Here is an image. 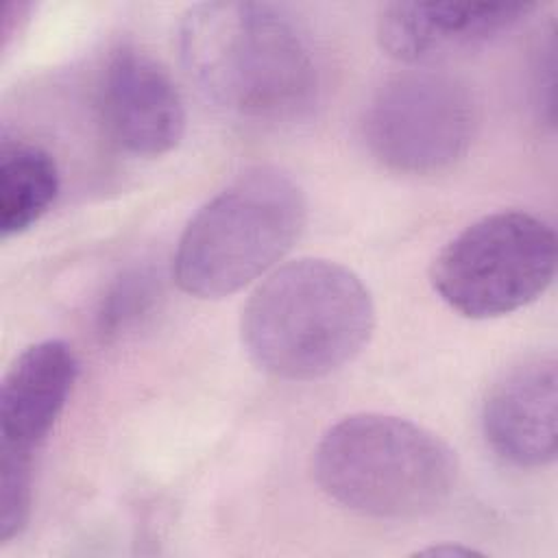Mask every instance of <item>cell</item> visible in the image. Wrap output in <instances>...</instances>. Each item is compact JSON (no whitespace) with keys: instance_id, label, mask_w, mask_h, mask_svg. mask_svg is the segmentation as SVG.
Listing matches in <instances>:
<instances>
[{"instance_id":"1","label":"cell","mask_w":558,"mask_h":558,"mask_svg":"<svg viewBox=\"0 0 558 558\" xmlns=\"http://www.w3.org/2000/svg\"><path fill=\"white\" fill-rule=\"evenodd\" d=\"M181 57L198 87L248 120H290L318 92L314 52L299 26L264 2H203L179 26Z\"/></svg>"},{"instance_id":"2","label":"cell","mask_w":558,"mask_h":558,"mask_svg":"<svg viewBox=\"0 0 558 558\" xmlns=\"http://www.w3.org/2000/svg\"><path fill=\"white\" fill-rule=\"evenodd\" d=\"M373 325L371 292L353 270L327 259H296L248 296L240 331L264 373L307 381L351 362Z\"/></svg>"},{"instance_id":"3","label":"cell","mask_w":558,"mask_h":558,"mask_svg":"<svg viewBox=\"0 0 558 558\" xmlns=\"http://www.w3.org/2000/svg\"><path fill=\"white\" fill-rule=\"evenodd\" d=\"M320 488L340 506L408 519L442 506L453 493L458 462L429 429L390 414H353L320 438L314 453Z\"/></svg>"},{"instance_id":"4","label":"cell","mask_w":558,"mask_h":558,"mask_svg":"<svg viewBox=\"0 0 558 558\" xmlns=\"http://www.w3.org/2000/svg\"><path fill=\"white\" fill-rule=\"evenodd\" d=\"M303 225L299 183L279 168H251L187 222L174 253V279L201 299L233 294L279 262Z\"/></svg>"},{"instance_id":"5","label":"cell","mask_w":558,"mask_h":558,"mask_svg":"<svg viewBox=\"0 0 558 558\" xmlns=\"http://www.w3.org/2000/svg\"><path fill=\"white\" fill-rule=\"evenodd\" d=\"M554 272V229L525 211H497L460 231L434 257L429 279L451 310L495 318L536 301Z\"/></svg>"},{"instance_id":"6","label":"cell","mask_w":558,"mask_h":558,"mask_svg":"<svg viewBox=\"0 0 558 558\" xmlns=\"http://www.w3.org/2000/svg\"><path fill=\"white\" fill-rule=\"evenodd\" d=\"M362 129L371 155L386 168L432 174L469 150L475 105L466 85L449 74L403 72L373 94Z\"/></svg>"},{"instance_id":"7","label":"cell","mask_w":558,"mask_h":558,"mask_svg":"<svg viewBox=\"0 0 558 558\" xmlns=\"http://www.w3.org/2000/svg\"><path fill=\"white\" fill-rule=\"evenodd\" d=\"M100 109L111 137L140 157L170 153L185 133V107L174 81L135 46H122L107 61Z\"/></svg>"},{"instance_id":"8","label":"cell","mask_w":558,"mask_h":558,"mask_svg":"<svg viewBox=\"0 0 558 558\" xmlns=\"http://www.w3.org/2000/svg\"><path fill=\"white\" fill-rule=\"evenodd\" d=\"M527 2H390L377 20L379 46L405 63L477 48L525 20Z\"/></svg>"},{"instance_id":"9","label":"cell","mask_w":558,"mask_h":558,"mask_svg":"<svg viewBox=\"0 0 558 558\" xmlns=\"http://www.w3.org/2000/svg\"><path fill=\"white\" fill-rule=\"evenodd\" d=\"M558 371L554 357H534L508 371L488 392L482 432L506 462L538 469L556 458Z\"/></svg>"},{"instance_id":"10","label":"cell","mask_w":558,"mask_h":558,"mask_svg":"<svg viewBox=\"0 0 558 558\" xmlns=\"http://www.w3.org/2000/svg\"><path fill=\"white\" fill-rule=\"evenodd\" d=\"M76 373V355L63 340H41L22 351L0 388V447L33 453L63 412Z\"/></svg>"},{"instance_id":"11","label":"cell","mask_w":558,"mask_h":558,"mask_svg":"<svg viewBox=\"0 0 558 558\" xmlns=\"http://www.w3.org/2000/svg\"><path fill=\"white\" fill-rule=\"evenodd\" d=\"M59 192L54 159L39 146L4 142L0 150V231L17 235L35 225Z\"/></svg>"},{"instance_id":"12","label":"cell","mask_w":558,"mask_h":558,"mask_svg":"<svg viewBox=\"0 0 558 558\" xmlns=\"http://www.w3.org/2000/svg\"><path fill=\"white\" fill-rule=\"evenodd\" d=\"M33 456L0 447V543L17 536L31 517Z\"/></svg>"},{"instance_id":"13","label":"cell","mask_w":558,"mask_h":558,"mask_svg":"<svg viewBox=\"0 0 558 558\" xmlns=\"http://www.w3.org/2000/svg\"><path fill=\"white\" fill-rule=\"evenodd\" d=\"M157 296L155 277L146 270L124 272L102 299L98 312V327L105 336L122 333L135 325L153 305Z\"/></svg>"},{"instance_id":"14","label":"cell","mask_w":558,"mask_h":558,"mask_svg":"<svg viewBox=\"0 0 558 558\" xmlns=\"http://www.w3.org/2000/svg\"><path fill=\"white\" fill-rule=\"evenodd\" d=\"M418 554H429V556H473L477 551L471 549V547H462V545H436V547L421 549Z\"/></svg>"}]
</instances>
